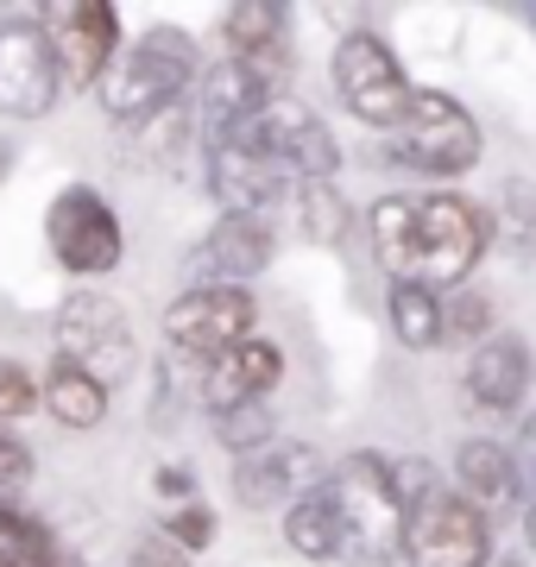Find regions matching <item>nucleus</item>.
I'll list each match as a JSON object with an SVG mask.
<instances>
[{
    "mask_svg": "<svg viewBox=\"0 0 536 567\" xmlns=\"http://www.w3.org/2000/svg\"><path fill=\"white\" fill-rule=\"evenodd\" d=\"M512 466H517V492H530V498H536V410L524 416V429H517Z\"/></svg>",
    "mask_w": 536,
    "mask_h": 567,
    "instance_id": "32",
    "label": "nucleus"
},
{
    "mask_svg": "<svg viewBox=\"0 0 536 567\" xmlns=\"http://www.w3.org/2000/svg\"><path fill=\"white\" fill-rule=\"evenodd\" d=\"M404 555H411V567H486V555H493L486 511L454 498L449 486L423 492L404 511Z\"/></svg>",
    "mask_w": 536,
    "mask_h": 567,
    "instance_id": "9",
    "label": "nucleus"
},
{
    "mask_svg": "<svg viewBox=\"0 0 536 567\" xmlns=\"http://www.w3.org/2000/svg\"><path fill=\"white\" fill-rule=\"evenodd\" d=\"M486 328H493V303H486L480 290H454L449 303H442V341L480 347L486 341Z\"/></svg>",
    "mask_w": 536,
    "mask_h": 567,
    "instance_id": "28",
    "label": "nucleus"
},
{
    "mask_svg": "<svg viewBox=\"0 0 536 567\" xmlns=\"http://www.w3.org/2000/svg\"><path fill=\"white\" fill-rule=\"evenodd\" d=\"M271 252H278V240H271L266 215H221L196 252V271H208L215 284H247L271 265Z\"/></svg>",
    "mask_w": 536,
    "mask_h": 567,
    "instance_id": "16",
    "label": "nucleus"
},
{
    "mask_svg": "<svg viewBox=\"0 0 536 567\" xmlns=\"http://www.w3.org/2000/svg\"><path fill=\"white\" fill-rule=\"evenodd\" d=\"M203 76V58H196V39L189 32H171V25H152L145 39H133L121 58L107 63L102 89V114L121 126H140L145 114H158L171 102H189V89Z\"/></svg>",
    "mask_w": 536,
    "mask_h": 567,
    "instance_id": "2",
    "label": "nucleus"
},
{
    "mask_svg": "<svg viewBox=\"0 0 536 567\" xmlns=\"http://www.w3.org/2000/svg\"><path fill=\"white\" fill-rule=\"evenodd\" d=\"M498 567H524V561H517V555H505V561H498Z\"/></svg>",
    "mask_w": 536,
    "mask_h": 567,
    "instance_id": "39",
    "label": "nucleus"
},
{
    "mask_svg": "<svg viewBox=\"0 0 536 567\" xmlns=\"http://www.w3.org/2000/svg\"><path fill=\"white\" fill-rule=\"evenodd\" d=\"M297 227L310 246H341L353 227V208L341 203L334 183H297Z\"/></svg>",
    "mask_w": 536,
    "mask_h": 567,
    "instance_id": "24",
    "label": "nucleus"
},
{
    "mask_svg": "<svg viewBox=\"0 0 536 567\" xmlns=\"http://www.w3.org/2000/svg\"><path fill=\"white\" fill-rule=\"evenodd\" d=\"M39 410V379H32V365L20 360H0V429H13L20 416Z\"/></svg>",
    "mask_w": 536,
    "mask_h": 567,
    "instance_id": "29",
    "label": "nucleus"
},
{
    "mask_svg": "<svg viewBox=\"0 0 536 567\" xmlns=\"http://www.w3.org/2000/svg\"><path fill=\"white\" fill-rule=\"evenodd\" d=\"M208 189H215L221 215H266L290 183H285L278 164L247 158V152H234V145H208Z\"/></svg>",
    "mask_w": 536,
    "mask_h": 567,
    "instance_id": "17",
    "label": "nucleus"
},
{
    "mask_svg": "<svg viewBox=\"0 0 536 567\" xmlns=\"http://www.w3.org/2000/svg\"><path fill=\"white\" fill-rule=\"evenodd\" d=\"M285 543L297 548L303 561H341V517H334L329 486H310L285 511Z\"/></svg>",
    "mask_w": 536,
    "mask_h": 567,
    "instance_id": "21",
    "label": "nucleus"
},
{
    "mask_svg": "<svg viewBox=\"0 0 536 567\" xmlns=\"http://www.w3.org/2000/svg\"><path fill=\"white\" fill-rule=\"evenodd\" d=\"M196 126H203V140L208 133H221V126H234V121H247L252 107H266L278 89H271L259 70H247V63H234V58H221L215 70H203L196 76Z\"/></svg>",
    "mask_w": 536,
    "mask_h": 567,
    "instance_id": "18",
    "label": "nucleus"
},
{
    "mask_svg": "<svg viewBox=\"0 0 536 567\" xmlns=\"http://www.w3.org/2000/svg\"><path fill=\"white\" fill-rule=\"evenodd\" d=\"M498 240L512 246L517 259H530L536 252V183L530 177H512L498 189Z\"/></svg>",
    "mask_w": 536,
    "mask_h": 567,
    "instance_id": "26",
    "label": "nucleus"
},
{
    "mask_svg": "<svg viewBox=\"0 0 536 567\" xmlns=\"http://www.w3.org/2000/svg\"><path fill=\"white\" fill-rule=\"evenodd\" d=\"M252 316H259V303H252L247 284H196L165 309L171 360H189V365L221 360L227 347H240L252 334Z\"/></svg>",
    "mask_w": 536,
    "mask_h": 567,
    "instance_id": "7",
    "label": "nucleus"
},
{
    "mask_svg": "<svg viewBox=\"0 0 536 567\" xmlns=\"http://www.w3.org/2000/svg\"><path fill=\"white\" fill-rule=\"evenodd\" d=\"M0 567H20V561H13V555H7V548H0Z\"/></svg>",
    "mask_w": 536,
    "mask_h": 567,
    "instance_id": "38",
    "label": "nucleus"
},
{
    "mask_svg": "<svg viewBox=\"0 0 536 567\" xmlns=\"http://www.w3.org/2000/svg\"><path fill=\"white\" fill-rule=\"evenodd\" d=\"M310 486H322V461H316L310 442H278L271 435L266 447L234 461V498L247 511H278V505L290 511Z\"/></svg>",
    "mask_w": 536,
    "mask_h": 567,
    "instance_id": "12",
    "label": "nucleus"
},
{
    "mask_svg": "<svg viewBox=\"0 0 536 567\" xmlns=\"http://www.w3.org/2000/svg\"><path fill=\"white\" fill-rule=\"evenodd\" d=\"M158 536H165L177 555H196V548L215 543V511H208V505H177L165 517V529H158Z\"/></svg>",
    "mask_w": 536,
    "mask_h": 567,
    "instance_id": "30",
    "label": "nucleus"
},
{
    "mask_svg": "<svg viewBox=\"0 0 536 567\" xmlns=\"http://www.w3.org/2000/svg\"><path fill=\"white\" fill-rule=\"evenodd\" d=\"M126 133H133V158L140 164H177L184 158V140L196 133V107L171 102L158 114H145L140 126H126Z\"/></svg>",
    "mask_w": 536,
    "mask_h": 567,
    "instance_id": "22",
    "label": "nucleus"
},
{
    "mask_svg": "<svg viewBox=\"0 0 536 567\" xmlns=\"http://www.w3.org/2000/svg\"><path fill=\"white\" fill-rule=\"evenodd\" d=\"M285 25H290V13H285V7H271V0H240V7H227V13H221L227 58L247 63V70H259V76L278 89V82H285V63H290Z\"/></svg>",
    "mask_w": 536,
    "mask_h": 567,
    "instance_id": "15",
    "label": "nucleus"
},
{
    "mask_svg": "<svg viewBox=\"0 0 536 567\" xmlns=\"http://www.w3.org/2000/svg\"><path fill=\"white\" fill-rule=\"evenodd\" d=\"M524 536H530V548H536V498H530V511H524Z\"/></svg>",
    "mask_w": 536,
    "mask_h": 567,
    "instance_id": "37",
    "label": "nucleus"
},
{
    "mask_svg": "<svg viewBox=\"0 0 536 567\" xmlns=\"http://www.w3.org/2000/svg\"><path fill=\"white\" fill-rule=\"evenodd\" d=\"M44 246H51V259H58L70 278H107V271L126 259V227H121V215L107 208L102 189L70 183V189H58L51 208H44Z\"/></svg>",
    "mask_w": 536,
    "mask_h": 567,
    "instance_id": "5",
    "label": "nucleus"
},
{
    "mask_svg": "<svg viewBox=\"0 0 536 567\" xmlns=\"http://www.w3.org/2000/svg\"><path fill=\"white\" fill-rule=\"evenodd\" d=\"M152 492L171 498V505H196V473H189V466H158V473H152Z\"/></svg>",
    "mask_w": 536,
    "mask_h": 567,
    "instance_id": "33",
    "label": "nucleus"
},
{
    "mask_svg": "<svg viewBox=\"0 0 536 567\" xmlns=\"http://www.w3.org/2000/svg\"><path fill=\"white\" fill-rule=\"evenodd\" d=\"M39 567H89V561L76 555V548H58V555H51V561H39Z\"/></svg>",
    "mask_w": 536,
    "mask_h": 567,
    "instance_id": "35",
    "label": "nucleus"
},
{
    "mask_svg": "<svg viewBox=\"0 0 536 567\" xmlns=\"http://www.w3.org/2000/svg\"><path fill=\"white\" fill-rule=\"evenodd\" d=\"M126 567H189V555H177L165 536H145V543L133 548V561H126Z\"/></svg>",
    "mask_w": 536,
    "mask_h": 567,
    "instance_id": "34",
    "label": "nucleus"
},
{
    "mask_svg": "<svg viewBox=\"0 0 536 567\" xmlns=\"http://www.w3.org/2000/svg\"><path fill=\"white\" fill-rule=\"evenodd\" d=\"M334 95L353 121L367 126H398L404 121V102H411V82H404V63L392 58V44L372 39V32H348L334 44Z\"/></svg>",
    "mask_w": 536,
    "mask_h": 567,
    "instance_id": "10",
    "label": "nucleus"
},
{
    "mask_svg": "<svg viewBox=\"0 0 536 567\" xmlns=\"http://www.w3.org/2000/svg\"><path fill=\"white\" fill-rule=\"evenodd\" d=\"M530 379H536V365H530L524 334H486L474 347V360H467V398L486 416H512L530 398Z\"/></svg>",
    "mask_w": 536,
    "mask_h": 567,
    "instance_id": "14",
    "label": "nucleus"
},
{
    "mask_svg": "<svg viewBox=\"0 0 536 567\" xmlns=\"http://www.w3.org/2000/svg\"><path fill=\"white\" fill-rule=\"evenodd\" d=\"M63 82H58V58L39 32V13H7L0 20V114L7 121H44L58 107Z\"/></svg>",
    "mask_w": 536,
    "mask_h": 567,
    "instance_id": "11",
    "label": "nucleus"
},
{
    "mask_svg": "<svg viewBox=\"0 0 536 567\" xmlns=\"http://www.w3.org/2000/svg\"><path fill=\"white\" fill-rule=\"evenodd\" d=\"M385 316H392L398 341L411 347V353H430V347H442V297L416 290V284H392Z\"/></svg>",
    "mask_w": 536,
    "mask_h": 567,
    "instance_id": "23",
    "label": "nucleus"
},
{
    "mask_svg": "<svg viewBox=\"0 0 536 567\" xmlns=\"http://www.w3.org/2000/svg\"><path fill=\"white\" fill-rule=\"evenodd\" d=\"M39 410L51 416V423L63 429H95L107 416V391L89 379V372H76V365L51 360L39 379Z\"/></svg>",
    "mask_w": 536,
    "mask_h": 567,
    "instance_id": "20",
    "label": "nucleus"
},
{
    "mask_svg": "<svg viewBox=\"0 0 536 567\" xmlns=\"http://www.w3.org/2000/svg\"><path fill=\"white\" fill-rule=\"evenodd\" d=\"M278 379H285L278 341L247 334L240 347H227L221 360L203 365V404H208V416H215V410H234V404H259L266 391H278Z\"/></svg>",
    "mask_w": 536,
    "mask_h": 567,
    "instance_id": "13",
    "label": "nucleus"
},
{
    "mask_svg": "<svg viewBox=\"0 0 536 567\" xmlns=\"http://www.w3.org/2000/svg\"><path fill=\"white\" fill-rule=\"evenodd\" d=\"M13 177V140H0V183Z\"/></svg>",
    "mask_w": 536,
    "mask_h": 567,
    "instance_id": "36",
    "label": "nucleus"
},
{
    "mask_svg": "<svg viewBox=\"0 0 536 567\" xmlns=\"http://www.w3.org/2000/svg\"><path fill=\"white\" fill-rule=\"evenodd\" d=\"M39 473V461H32V447L13 435V429H0V492H20L25 480Z\"/></svg>",
    "mask_w": 536,
    "mask_h": 567,
    "instance_id": "31",
    "label": "nucleus"
},
{
    "mask_svg": "<svg viewBox=\"0 0 536 567\" xmlns=\"http://www.w3.org/2000/svg\"><path fill=\"white\" fill-rule=\"evenodd\" d=\"M39 32L58 58L63 89H95L107 76V63L121 58V13L107 0H63V7H32Z\"/></svg>",
    "mask_w": 536,
    "mask_h": 567,
    "instance_id": "8",
    "label": "nucleus"
},
{
    "mask_svg": "<svg viewBox=\"0 0 536 567\" xmlns=\"http://www.w3.org/2000/svg\"><path fill=\"white\" fill-rule=\"evenodd\" d=\"M0 548L20 567H39V561H51L63 543H58V529L44 524V517H32L20 498H0Z\"/></svg>",
    "mask_w": 536,
    "mask_h": 567,
    "instance_id": "25",
    "label": "nucleus"
},
{
    "mask_svg": "<svg viewBox=\"0 0 536 567\" xmlns=\"http://www.w3.org/2000/svg\"><path fill=\"white\" fill-rule=\"evenodd\" d=\"M372 252L392 271V284L416 290H461L486 252V221L461 196H385L372 203Z\"/></svg>",
    "mask_w": 536,
    "mask_h": 567,
    "instance_id": "1",
    "label": "nucleus"
},
{
    "mask_svg": "<svg viewBox=\"0 0 536 567\" xmlns=\"http://www.w3.org/2000/svg\"><path fill=\"white\" fill-rule=\"evenodd\" d=\"M454 480H461V492H467V505H512V498H524L517 492V466H512V447L505 442H486V435H474V442H461V454H454Z\"/></svg>",
    "mask_w": 536,
    "mask_h": 567,
    "instance_id": "19",
    "label": "nucleus"
},
{
    "mask_svg": "<svg viewBox=\"0 0 536 567\" xmlns=\"http://www.w3.org/2000/svg\"><path fill=\"white\" fill-rule=\"evenodd\" d=\"M392 158L411 164V171H423V177H461V171H474L480 164V126L454 95L411 89L404 121H398Z\"/></svg>",
    "mask_w": 536,
    "mask_h": 567,
    "instance_id": "6",
    "label": "nucleus"
},
{
    "mask_svg": "<svg viewBox=\"0 0 536 567\" xmlns=\"http://www.w3.org/2000/svg\"><path fill=\"white\" fill-rule=\"evenodd\" d=\"M51 347H58L63 365L89 372L102 391H121L140 365V341H133V322L126 309L102 290H70L51 316Z\"/></svg>",
    "mask_w": 536,
    "mask_h": 567,
    "instance_id": "4",
    "label": "nucleus"
},
{
    "mask_svg": "<svg viewBox=\"0 0 536 567\" xmlns=\"http://www.w3.org/2000/svg\"><path fill=\"white\" fill-rule=\"evenodd\" d=\"M215 423V442L240 461V454H252V447H266L271 435H278V423H271V404L259 398V404H234V410H215L208 416Z\"/></svg>",
    "mask_w": 536,
    "mask_h": 567,
    "instance_id": "27",
    "label": "nucleus"
},
{
    "mask_svg": "<svg viewBox=\"0 0 536 567\" xmlns=\"http://www.w3.org/2000/svg\"><path fill=\"white\" fill-rule=\"evenodd\" d=\"M322 486H329L334 517H341V561L385 567L404 555V498L392 486V461L348 454Z\"/></svg>",
    "mask_w": 536,
    "mask_h": 567,
    "instance_id": "3",
    "label": "nucleus"
}]
</instances>
